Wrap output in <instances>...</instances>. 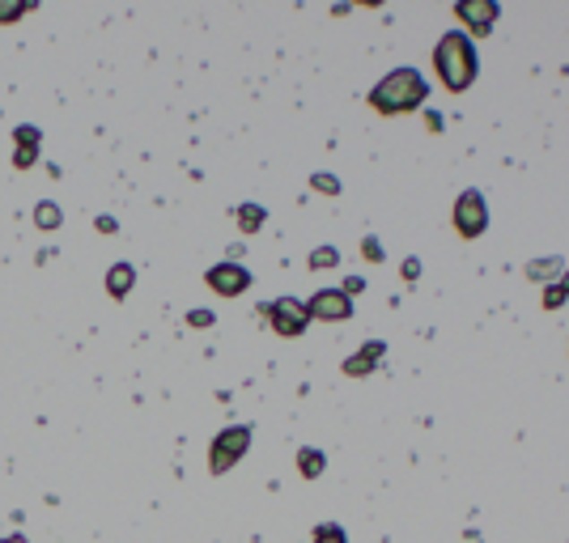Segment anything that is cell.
<instances>
[{
    "label": "cell",
    "mask_w": 569,
    "mask_h": 543,
    "mask_svg": "<svg viewBox=\"0 0 569 543\" xmlns=\"http://www.w3.org/2000/svg\"><path fill=\"white\" fill-rule=\"evenodd\" d=\"M263 319L272 323V332H277L280 340H297V336H306V306L302 302H293V297H277L272 306H263Z\"/></svg>",
    "instance_id": "4"
},
{
    "label": "cell",
    "mask_w": 569,
    "mask_h": 543,
    "mask_svg": "<svg viewBox=\"0 0 569 543\" xmlns=\"http://www.w3.org/2000/svg\"><path fill=\"white\" fill-rule=\"evenodd\" d=\"M361 251H366V259H375V263L383 259V246H378L375 238H366V242H361Z\"/></svg>",
    "instance_id": "23"
},
{
    "label": "cell",
    "mask_w": 569,
    "mask_h": 543,
    "mask_svg": "<svg viewBox=\"0 0 569 543\" xmlns=\"http://www.w3.org/2000/svg\"><path fill=\"white\" fill-rule=\"evenodd\" d=\"M204 285H209L212 293H221V297H238V293L251 289V272L229 259V263H217V268L204 272Z\"/></svg>",
    "instance_id": "6"
},
{
    "label": "cell",
    "mask_w": 569,
    "mask_h": 543,
    "mask_svg": "<svg viewBox=\"0 0 569 543\" xmlns=\"http://www.w3.org/2000/svg\"><path fill=\"white\" fill-rule=\"evenodd\" d=\"M323 467H327V459L319 454V450H297V471L306 479H319L323 476Z\"/></svg>",
    "instance_id": "12"
},
{
    "label": "cell",
    "mask_w": 569,
    "mask_h": 543,
    "mask_svg": "<svg viewBox=\"0 0 569 543\" xmlns=\"http://www.w3.org/2000/svg\"><path fill=\"white\" fill-rule=\"evenodd\" d=\"M60 221H65V212H60L56 204H39V208H34V225H39V229H56Z\"/></svg>",
    "instance_id": "16"
},
{
    "label": "cell",
    "mask_w": 569,
    "mask_h": 543,
    "mask_svg": "<svg viewBox=\"0 0 569 543\" xmlns=\"http://www.w3.org/2000/svg\"><path fill=\"white\" fill-rule=\"evenodd\" d=\"M0 543H30V539H26V535H4Z\"/></svg>",
    "instance_id": "25"
},
{
    "label": "cell",
    "mask_w": 569,
    "mask_h": 543,
    "mask_svg": "<svg viewBox=\"0 0 569 543\" xmlns=\"http://www.w3.org/2000/svg\"><path fill=\"white\" fill-rule=\"evenodd\" d=\"M30 9L26 0H0V22H13V17H22Z\"/></svg>",
    "instance_id": "20"
},
{
    "label": "cell",
    "mask_w": 569,
    "mask_h": 543,
    "mask_svg": "<svg viewBox=\"0 0 569 543\" xmlns=\"http://www.w3.org/2000/svg\"><path fill=\"white\" fill-rule=\"evenodd\" d=\"M561 268H565V259H536V263H527V276L531 280H553V276H561Z\"/></svg>",
    "instance_id": "15"
},
{
    "label": "cell",
    "mask_w": 569,
    "mask_h": 543,
    "mask_svg": "<svg viewBox=\"0 0 569 543\" xmlns=\"http://www.w3.org/2000/svg\"><path fill=\"white\" fill-rule=\"evenodd\" d=\"M263 221H268V212H263L260 204H243V208H238V229H243V234H260Z\"/></svg>",
    "instance_id": "13"
},
{
    "label": "cell",
    "mask_w": 569,
    "mask_h": 543,
    "mask_svg": "<svg viewBox=\"0 0 569 543\" xmlns=\"http://www.w3.org/2000/svg\"><path fill=\"white\" fill-rule=\"evenodd\" d=\"M132 285H136V272H132V263H115V268L107 272V293H111V297H128Z\"/></svg>",
    "instance_id": "11"
},
{
    "label": "cell",
    "mask_w": 569,
    "mask_h": 543,
    "mask_svg": "<svg viewBox=\"0 0 569 543\" xmlns=\"http://www.w3.org/2000/svg\"><path fill=\"white\" fill-rule=\"evenodd\" d=\"M434 68H438L442 85H446L451 94H463V90L476 81V47H472V39H468L463 30L442 34L438 47H434Z\"/></svg>",
    "instance_id": "2"
},
{
    "label": "cell",
    "mask_w": 569,
    "mask_h": 543,
    "mask_svg": "<svg viewBox=\"0 0 569 543\" xmlns=\"http://www.w3.org/2000/svg\"><path fill=\"white\" fill-rule=\"evenodd\" d=\"M425 98H429V85H425L421 73L417 68H395V73H387L370 90V107L378 115H408V111H417Z\"/></svg>",
    "instance_id": "1"
},
{
    "label": "cell",
    "mask_w": 569,
    "mask_h": 543,
    "mask_svg": "<svg viewBox=\"0 0 569 543\" xmlns=\"http://www.w3.org/2000/svg\"><path fill=\"white\" fill-rule=\"evenodd\" d=\"M310 543H349V535H344V527H336V522H323V527H315V539Z\"/></svg>",
    "instance_id": "17"
},
{
    "label": "cell",
    "mask_w": 569,
    "mask_h": 543,
    "mask_svg": "<svg viewBox=\"0 0 569 543\" xmlns=\"http://www.w3.org/2000/svg\"><path fill=\"white\" fill-rule=\"evenodd\" d=\"M310 187H315V192H323V195H341V178L315 175V178H310Z\"/></svg>",
    "instance_id": "19"
},
{
    "label": "cell",
    "mask_w": 569,
    "mask_h": 543,
    "mask_svg": "<svg viewBox=\"0 0 569 543\" xmlns=\"http://www.w3.org/2000/svg\"><path fill=\"white\" fill-rule=\"evenodd\" d=\"M361 289H366V280H361V276H349V280H344V297H353V293H361Z\"/></svg>",
    "instance_id": "22"
},
{
    "label": "cell",
    "mask_w": 569,
    "mask_h": 543,
    "mask_svg": "<svg viewBox=\"0 0 569 543\" xmlns=\"http://www.w3.org/2000/svg\"><path fill=\"white\" fill-rule=\"evenodd\" d=\"M13 141H17L13 166H17V170H30L34 161H39V141H43V132L30 128V124H22V128L13 132Z\"/></svg>",
    "instance_id": "10"
},
{
    "label": "cell",
    "mask_w": 569,
    "mask_h": 543,
    "mask_svg": "<svg viewBox=\"0 0 569 543\" xmlns=\"http://www.w3.org/2000/svg\"><path fill=\"white\" fill-rule=\"evenodd\" d=\"M310 272H327V268H341V251H336V246H315V251H310Z\"/></svg>",
    "instance_id": "14"
},
{
    "label": "cell",
    "mask_w": 569,
    "mask_h": 543,
    "mask_svg": "<svg viewBox=\"0 0 569 543\" xmlns=\"http://www.w3.org/2000/svg\"><path fill=\"white\" fill-rule=\"evenodd\" d=\"M306 315L310 319H323V323H344V319H353V302L344 297L341 289H319L306 302Z\"/></svg>",
    "instance_id": "7"
},
{
    "label": "cell",
    "mask_w": 569,
    "mask_h": 543,
    "mask_svg": "<svg viewBox=\"0 0 569 543\" xmlns=\"http://www.w3.org/2000/svg\"><path fill=\"white\" fill-rule=\"evenodd\" d=\"M421 276V259H404V280H417Z\"/></svg>",
    "instance_id": "24"
},
{
    "label": "cell",
    "mask_w": 569,
    "mask_h": 543,
    "mask_svg": "<svg viewBox=\"0 0 569 543\" xmlns=\"http://www.w3.org/2000/svg\"><path fill=\"white\" fill-rule=\"evenodd\" d=\"M455 17L468 26L472 34H488L493 26H497V17H502V9H497V0H459L455 4Z\"/></svg>",
    "instance_id": "8"
},
{
    "label": "cell",
    "mask_w": 569,
    "mask_h": 543,
    "mask_svg": "<svg viewBox=\"0 0 569 543\" xmlns=\"http://www.w3.org/2000/svg\"><path fill=\"white\" fill-rule=\"evenodd\" d=\"M455 229L463 238H480L488 229V208H485V195L480 192H463L455 200Z\"/></svg>",
    "instance_id": "5"
},
{
    "label": "cell",
    "mask_w": 569,
    "mask_h": 543,
    "mask_svg": "<svg viewBox=\"0 0 569 543\" xmlns=\"http://www.w3.org/2000/svg\"><path fill=\"white\" fill-rule=\"evenodd\" d=\"M187 323H192V327H212V310H192Z\"/></svg>",
    "instance_id": "21"
},
{
    "label": "cell",
    "mask_w": 569,
    "mask_h": 543,
    "mask_svg": "<svg viewBox=\"0 0 569 543\" xmlns=\"http://www.w3.org/2000/svg\"><path fill=\"white\" fill-rule=\"evenodd\" d=\"M383 357H387V344H383V340H370L366 349L353 352V357L344 361V374H349V378H366V374H375V366Z\"/></svg>",
    "instance_id": "9"
},
{
    "label": "cell",
    "mask_w": 569,
    "mask_h": 543,
    "mask_svg": "<svg viewBox=\"0 0 569 543\" xmlns=\"http://www.w3.org/2000/svg\"><path fill=\"white\" fill-rule=\"evenodd\" d=\"M251 450V425H229L212 437V450H209V471L212 476H226L229 467L243 459Z\"/></svg>",
    "instance_id": "3"
},
{
    "label": "cell",
    "mask_w": 569,
    "mask_h": 543,
    "mask_svg": "<svg viewBox=\"0 0 569 543\" xmlns=\"http://www.w3.org/2000/svg\"><path fill=\"white\" fill-rule=\"evenodd\" d=\"M565 297H569V272L556 280V285H548V293H544V306H548V310H556Z\"/></svg>",
    "instance_id": "18"
}]
</instances>
